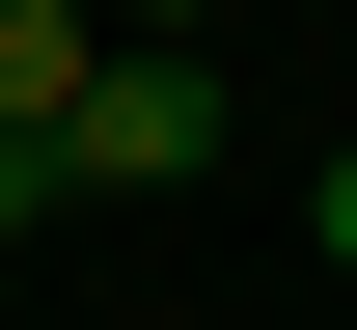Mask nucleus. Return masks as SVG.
Listing matches in <instances>:
<instances>
[{
  "label": "nucleus",
  "mask_w": 357,
  "mask_h": 330,
  "mask_svg": "<svg viewBox=\"0 0 357 330\" xmlns=\"http://www.w3.org/2000/svg\"><path fill=\"white\" fill-rule=\"evenodd\" d=\"M220 165V83H192V55H110L83 110H55V193H192Z\"/></svg>",
  "instance_id": "f257e3e1"
},
{
  "label": "nucleus",
  "mask_w": 357,
  "mask_h": 330,
  "mask_svg": "<svg viewBox=\"0 0 357 330\" xmlns=\"http://www.w3.org/2000/svg\"><path fill=\"white\" fill-rule=\"evenodd\" d=\"M83 83H110V28H83V0H0V138H55Z\"/></svg>",
  "instance_id": "f03ea898"
},
{
  "label": "nucleus",
  "mask_w": 357,
  "mask_h": 330,
  "mask_svg": "<svg viewBox=\"0 0 357 330\" xmlns=\"http://www.w3.org/2000/svg\"><path fill=\"white\" fill-rule=\"evenodd\" d=\"M28 220H55V138H0V248H28Z\"/></svg>",
  "instance_id": "7ed1b4c3"
},
{
  "label": "nucleus",
  "mask_w": 357,
  "mask_h": 330,
  "mask_svg": "<svg viewBox=\"0 0 357 330\" xmlns=\"http://www.w3.org/2000/svg\"><path fill=\"white\" fill-rule=\"evenodd\" d=\"M303 248H330V276H357V138H330V193H303Z\"/></svg>",
  "instance_id": "20e7f679"
}]
</instances>
